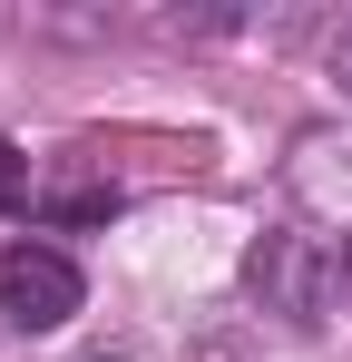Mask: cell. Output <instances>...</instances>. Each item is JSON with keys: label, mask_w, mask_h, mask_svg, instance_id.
<instances>
[{"label": "cell", "mask_w": 352, "mask_h": 362, "mask_svg": "<svg viewBox=\"0 0 352 362\" xmlns=\"http://www.w3.org/2000/svg\"><path fill=\"white\" fill-rule=\"evenodd\" d=\"M245 284L264 313H284V323H323L333 294H343V255L313 235V226H264L254 255H245Z\"/></svg>", "instance_id": "1"}, {"label": "cell", "mask_w": 352, "mask_h": 362, "mask_svg": "<svg viewBox=\"0 0 352 362\" xmlns=\"http://www.w3.org/2000/svg\"><path fill=\"white\" fill-rule=\"evenodd\" d=\"M78 303H88V284L59 245H0V323L10 333H59Z\"/></svg>", "instance_id": "2"}, {"label": "cell", "mask_w": 352, "mask_h": 362, "mask_svg": "<svg viewBox=\"0 0 352 362\" xmlns=\"http://www.w3.org/2000/svg\"><path fill=\"white\" fill-rule=\"evenodd\" d=\"M293 186H303V196H333V206H343V235H352V137H303Z\"/></svg>", "instance_id": "3"}, {"label": "cell", "mask_w": 352, "mask_h": 362, "mask_svg": "<svg viewBox=\"0 0 352 362\" xmlns=\"http://www.w3.org/2000/svg\"><path fill=\"white\" fill-rule=\"evenodd\" d=\"M20 196H30V157H20V147H10V137H0V216H10V206H20Z\"/></svg>", "instance_id": "4"}, {"label": "cell", "mask_w": 352, "mask_h": 362, "mask_svg": "<svg viewBox=\"0 0 352 362\" xmlns=\"http://www.w3.org/2000/svg\"><path fill=\"white\" fill-rule=\"evenodd\" d=\"M333 78H343V88H352V20H343V30H333Z\"/></svg>", "instance_id": "5"}, {"label": "cell", "mask_w": 352, "mask_h": 362, "mask_svg": "<svg viewBox=\"0 0 352 362\" xmlns=\"http://www.w3.org/2000/svg\"><path fill=\"white\" fill-rule=\"evenodd\" d=\"M78 362H137V353H127V343H98V353H78Z\"/></svg>", "instance_id": "6"}, {"label": "cell", "mask_w": 352, "mask_h": 362, "mask_svg": "<svg viewBox=\"0 0 352 362\" xmlns=\"http://www.w3.org/2000/svg\"><path fill=\"white\" fill-rule=\"evenodd\" d=\"M343 274H352V235H343Z\"/></svg>", "instance_id": "7"}]
</instances>
